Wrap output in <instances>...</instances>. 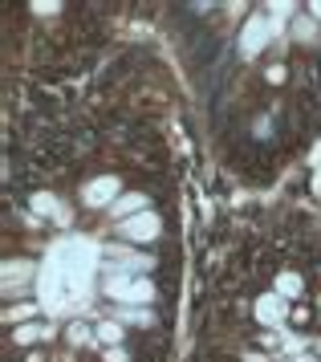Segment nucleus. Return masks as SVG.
<instances>
[{
    "mask_svg": "<svg viewBox=\"0 0 321 362\" xmlns=\"http://www.w3.org/2000/svg\"><path fill=\"white\" fill-rule=\"evenodd\" d=\"M211 167L264 196L321 147V4H155Z\"/></svg>",
    "mask_w": 321,
    "mask_h": 362,
    "instance_id": "2",
    "label": "nucleus"
},
{
    "mask_svg": "<svg viewBox=\"0 0 321 362\" xmlns=\"http://www.w3.org/2000/svg\"><path fill=\"white\" fill-rule=\"evenodd\" d=\"M130 4H4V94L65 82L122 41Z\"/></svg>",
    "mask_w": 321,
    "mask_h": 362,
    "instance_id": "4",
    "label": "nucleus"
},
{
    "mask_svg": "<svg viewBox=\"0 0 321 362\" xmlns=\"http://www.w3.org/2000/svg\"><path fill=\"white\" fill-rule=\"evenodd\" d=\"M4 102V362H179L192 118L163 41Z\"/></svg>",
    "mask_w": 321,
    "mask_h": 362,
    "instance_id": "1",
    "label": "nucleus"
},
{
    "mask_svg": "<svg viewBox=\"0 0 321 362\" xmlns=\"http://www.w3.org/2000/svg\"><path fill=\"white\" fill-rule=\"evenodd\" d=\"M179 362H321V212L252 199L195 257Z\"/></svg>",
    "mask_w": 321,
    "mask_h": 362,
    "instance_id": "3",
    "label": "nucleus"
}]
</instances>
